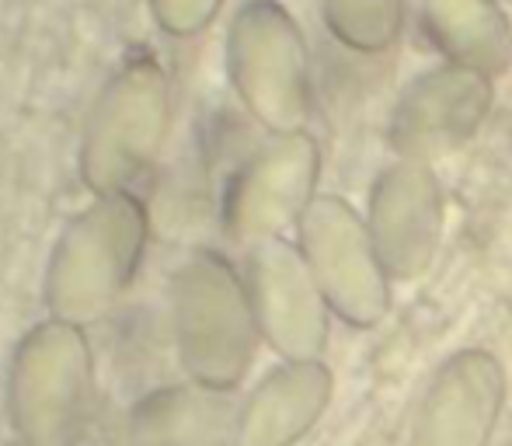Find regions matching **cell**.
Wrapping results in <instances>:
<instances>
[{
    "label": "cell",
    "mask_w": 512,
    "mask_h": 446,
    "mask_svg": "<svg viewBox=\"0 0 512 446\" xmlns=\"http://www.w3.org/2000/svg\"><path fill=\"white\" fill-rule=\"evenodd\" d=\"M150 4H154L157 21H161L168 32L189 35L203 25L209 7H213L216 0H150Z\"/></svg>",
    "instance_id": "6"
},
{
    "label": "cell",
    "mask_w": 512,
    "mask_h": 446,
    "mask_svg": "<svg viewBox=\"0 0 512 446\" xmlns=\"http://www.w3.org/2000/svg\"><path fill=\"white\" fill-rule=\"evenodd\" d=\"M502 408V366L488 352H460L425 387L405 446H492Z\"/></svg>",
    "instance_id": "3"
},
{
    "label": "cell",
    "mask_w": 512,
    "mask_h": 446,
    "mask_svg": "<svg viewBox=\"0 0 512 446\" xmlns=\"http://www.w3.org/2000/svg\"><path fill=\"white\" fill-rule=\"evenodd\" d=\"M509 446H512V443H509Z\"/></svg>",
    "instance_id": "7"
},
{
    "label": "cell",
    "mask_w": 512,
    "mask_h": 446,
    "mask_svg": "<svg viewBox=\"0 0 512 446\" xmlns=\"http://www.w3.org/2000/svg\"><path fill=\"white\" fill-rule=\"evenodd\" d=\"M331 373L317 359L276 370L237 419V446H293L321 422Z\"/></svg>",
    "instance_id": "4"
},
{
    "label": "cell",
    "mask_w": 512,
    "mask_h": 446,
    "mask_svg": "<svg viewBox=\"0 0 512 446\" xmlns=\"http://www.w3.org/2000/svg\"><path fill=\"white\" fill-rule=\"evenodd\" d=\"M175 314L185 366L209 391H230L251 363V318L227 265L216 258L185 265L175 286Z\"/></svg>",
    "instance_id": "2"
},
{
    "label": "cell",
    "mask_w": 512,
    "mask_h": 446,
    "mask_svg": "<svg viewBox=\"0 0 512 446\" xmlns=\"http://www.w3.org/2000/svg\"><path fill=\"white\" fill-rule=\"evenodd\" d=\"M258 279V311L269 338L286 356H293V363L314 359L321 349V318L297 311V304L310 307V297H300L297 269H290L283 258H269L258 265Z\"/></svg>",
    "instance_id": "5"
},
{
    "label": "cell",
    "mask_w": 512,
    "mask_h": 446,
    "mask_svg": "<svg viewBox=\"0 0 512 446\" xmlns=\"http://www.w3.org/2000/svg\"><path fill=\"white\" fill-rule=\"evenodd\" d=\"M168 122V81L150 56H129L105 84L88 133L81 171L98 196L126 192V182L147 168Z\"/></svg>",
    "instance_id": "1"
}]
</instances>
